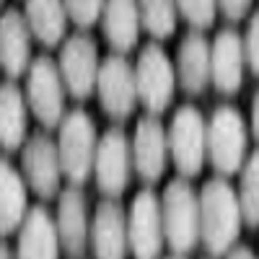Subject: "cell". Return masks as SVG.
<instances>
[{"mask_svg":"<svg viewBox=\"0 0 259 259\" xmlns=\"http://www.w3.org/2000/svg\"><path fill=\"white\" fill-rule=\"evenodd\" d=\"M94 259H124L127 256V218L119 202L106 200L96 207L91 223Z\"/></svg>","mask_w":259,"mask_h":259,"instance_id":"16","label":"cell"},{"mask_svg":"<svg viewBox=\"0 0 259 259\" xmlns=\"http://www.w3.org/2000/svg\"><path fill=\"white\" fill-rule=\"evenodd\" d=\"M130 171H133V145L119 127H112L104 133L96 145L94 158V174L96 184L106 197H122V192L130 184Z\"/></svg>","mask_w":259,"mask_h":259,"instance_id":"10","label":"cell"},{"mask_svg":"<svg viewBox=\"0 0 259 259\" xmlns=\"http://www.w3.org/2000/svg\"><path fill=\"white\" fill-rule=\"evenodd\" d=\"M163 233L177 254H187L200 241V194L182 177L168 182L161 197Z\"/></svg>","mask_w":259,"mask_h":259,"instance_id":"2","label":"cell"},{"mask_svg":"<svg viewBox=\"0 0 259 259\" xmlns=\"http://www.w3.org/2000/svg\"><path fill=\"white\" fill-rule=\"evenodd\" d=\"M251 133L259 140V91L254 94V101H251Z\"/></svg>","mask_w":259,"mask_h":259,"instance_id":"30","label":"cell"},{"mask_svg":"<svg viewBox=\"0 0 259 259\" xmlns=\"http://www.w3.org/2000/svg\"><path fill=\"white\" fill-rule=\"evenodd\" d=\"M166 140L171 150V161H174L179 174L184 179L200 177L207 158V124L200 109H194L189 104L179 106L174 119H171Z\"/></svg>","mask_w":259,"mask_h":259,"instance_id":"4","label":"cell"},{"mask_svg":"<svg viewBox=\"0 0 259 259\" xmlns=\"http://www.w3.org/2000/svg\"><path fill=\"white\" fill-rule=\"evenodd\" d=\"M0 259H13V254H11L8 244H3V241H0Z\"/></svg>","mask_w":259,"mask_h":259,"instance_id":"32","label":"cell"},{"mask_svg":"<svg viewBox=\"0 0 259 259\" xmlns=\"http://www.w3.org/2000/svg\"><path fill=\"white\" fill-rule=\"evenodd\" d=\"M101 29L117 52H130L138 45L140 34L138 0H106L101 11Z\"/></svg>","mask_w":259,"mask_h":259,"instance_id":"20","label":"cell"},{"mask_svg":"<svg viewBox=\"0 0 259 259\" xmlns=\"http://www.w3.org/2000/svg\"><path fill=\"white\" fill-rule=\"evenodd\" d=\"M239 194L226 179H210L200 192V239L212 256H223L233 249L241 231Z\"/></svg>","mask_w":259,"mask_h":259,"instance_id":"1","label":"cell"},{"mask_svg":"<svg viewBox=\"0 0 259 259\" xmlns=\"http://www.w3.org/2000/svg\"><path fill=\"white\" fill-rule=\"evenodd\" d=\"M177 68L158 45H148L135 65V91L138 101L150 114H161L174 99Z\"/></svg>","mask_w":259,"mask_h":259,"instance_id":"6","label":"cell"},{"mask_svg":"<svg viewBox=\"0 0 259 259\" xmlns=\"http://www.w3.org/2000/svg\"><path fill=\"white\" fill-rule=\"evenodd\" d=\"M29 197H26V179L13 163L0 158V236H8L21 228L26 218Z\"/></svg>","mask_w":259,"mask_h":259,"instance_id":"21","label":"cell"},{"mask_svg":"<svg viewBox=\"0 0 259 259\" xmlns=\"http://www.w3.org/2000/svg\"><path fill=\"white\" fill-rule=\"evenodd\" d=\"M177 11L197 31H202V29H207L215 21V13H218V0H177Z\"/></svg>","mask_w":259,"mask_h":259,"instance_id":"26","label":"cell"},{"mask_svg":"<svg viewBox=\"0 0 259 259\" xmlns=\"http://www.w3.org/2000/svg\"><path fill=\"white\" fill-rule=\"evenodd\" d=\"M177 80L189 96H200L210 83V41L200 31H189L177 55Z\"/></svg>","mask_w":259,"mask_h":259,"instance_id":"19","label":"cell"},{"mask_svg":"<svg viewBox=\"0 0 259 259\" xmlns=\"http://www.w3.org/2000/svg\"><path fill=\"white\" fill-rule=\"evenodd\" d=\"M106 0H65V11H68V18L75 26L89 29L101 18Z\"/></svg>","mask_w":259,"mask_h":259,"instance_id":"27","label":"cell"},{"mask_svg":"<svg viewBox=\"0 0 259 259\" xmlns=\"http://www.w3.org/2000/svg\"><path fill=\"white\" fill-rule=\"evenodd\" d=\"M239 207L246 226H259V150L249 156L241 171V187H239Z\"/></svg>","mask_w":259,"mask_h":259,"instance_id":"25","label":"cell"},{"mask_svg":"<svg viewBox=\"0 0 259 259\" xmlns=\"http://www.w3.org/2000/svg\"><path fill=\"white\" fill-rule=\"evenodd\" d=\"M96 94L101 109L112 119H124L135 112L138 91H135V68L122 55H109L99 65Z\"/></svg>","mask_w":259,"mask_h":259,"instance_id":"11","label":"cell"},{"mask_svg":"<svg viewBox=\"0 0 259 259\" xmlns=\"http://www.w3.org/2000/svg\"><path fill=\"white\" fill-rule=\"evenodd\" d=\"M96 124L83 109H73L60 122V138H57V153L62 163V174L73 184H83L94 174V158H96Z\"/></svg>","mask_w":259,"mask_h":259,"instance_id":"3","label":"cell"},{"mask_svg":"<svg viewBox=\"0 0 259 259\" xmlns=\"http://www.w3.org/2000/svg\"><path fill=\"white\" fill-rule=\"evenodd\" d=\"M207 156L223 177L236 174L246 158V122L233 106H218L207 122Z\"/></svg>","mask_w":259,"mask_h":259,"instance_id":"5","label":"cell"},{"mask_svg":"<svg viewBox=\"0 0 259 259\" xmlns=\"http://www.w3.org/2000/svg\"><path fill=\"white\" fill-rule=\"evenodd\" d=\"M168 259H184V256L182 254H174V256H168Z\"/></svg>","mask_w":259,"mask_h":259,"instance_id":"33","label":"cell"},{"mask_svg":"<svg viewBox=\"0 0 259 259\" xmlns=\"http://www.w3.org/2000/svg\"><path fill=\"white\" fill-rule=\"evenodd\" d=\"M21 166H24V179L31 187V192H36L41 200L57 197L62 163L57 153V143L47 133H36L26 140L24 153H21Z\"/></svg>","mask_w":259,"mask_h":259,"instance_id":"12","label":"cell"},{"mask_svg":"<svg viewBox=\"0 0 259 259\" xmlns=\"http://www.w3.org/2000/svg\"><path fill=\"white\" fill-rule=\"evenodd\" d=\"M244 39L236 29H223L210 47V80L221 94H236L244 83Z\"/></svg>","mask_w":259,"mask_h":259,"instance_id":"14","label":"cell"},{"mask_svg":"<svg viewBox=\"0 0 259 259\" xmlns=\"http://www.w3.org/2000/svg\"><path fill=\"white\" fill-rule=\"evenodd\" d=\"M26 104L41 127H57L65 117V83L52 57H36L26 75Z\"/></svg>","mask_w":259,"mask_h":259,"instance_id":"7","label":"cell"},{"mask_svg":"<svg viewBox=\"0 0 259 259\" xmlns=\"http://www.w3.org/2000/svg\"><path fill=\"white\" fill-rule=\"evenodd\" d=\"M244 55L254 75H259V11L251 16L249 29H246V39H244Z\"/></svg>","mask_w":259,"mask_h":259,"instance_id":"28","label":"cell"},{"mask_svg":"<svg viewBox=\"0 0 259 259\" xmlns=\"http://www.w3.org/2000/svg\"><path fill=\"white\" fill-rule=\"evenodd\" d=\"M0 6H3V0H0Z\"/></svg>","mask_w":259,"mask_h":259,"instance_id":"34","label":"cell"},{"mask_svg":"<svg viewBox=\"0 0 259 259\" xmlns=\"http://www.w3.org/2000/svg\"><path fill=\"white\" fill-rule=\"evenodd\" d=\"M218 8L228 21H241L251 8V0H218Z\"/></svg>","mask_w":259,"mask_h":259,"instance_id":"29","label":"cell"},{"mask_svg":"<svg viewBox=\"0 0 259 259\" xmlns=\"http://www.w3.org/2000/svg\"><path fill=\"white\" fill-rule=\"evenodd\" d=\"M163 212L156 192L140 189L127 215V244L135 259H158L163 251Z\"/></svg>","mask_w":259,"mask_h":259,"instance_id":"8","label":"cell"},{"mask_svg":"<svg viewBox=\"0 0 259 259\" xmlns=\"http://www.w3.org/2000/svg\"><path fill=\"white\" fill-rule=\"evenodd\" d=\"M31 65V29L18 8H8L0 16V68L11 78H18Z\"/></svg>","mask_w":259,"mask_h":259,"instance_id":"17","label":"cell"},{"mask_svg":"<svg viewBox=\"0 0 259 259\" xmlns=\"http://www.w3.org/2000/svg\"><path fill=\"white\" fill-rule=\"evenodd\" d=\"M99 50L89 34H73L65 39L60 52V75L73 99H89L96 91L99 78Z\"/></svg>","mask_w":259,"mask_h":259,"instance_id":"9","label":"cell"},{"mask_svg":"<svg viewBox=\"0 0 259 259\" xmlns=\"http://www.w3.org/2000/svg\"><path fill=\"white\" fill-rule=\"evenodd\" d=\"M24 18H26L31 34L45 47L60 45L65 31H68V11H65V0H26Z\"/></svg>","mask_w":259,"mask_h":259,"instance_id":"23","label":"cell"},{"mask_svg":"<svg viewBox=\"0 0 259 259\" xmlns=\"http://www.w3.org/2000/svg\"><path fill=\"white\" fill-rule=\"evenodd\" d=\"M26 96L16 83H0V148L3 150H18L26 143Z\"/></svg>","mask_w":259,"mask_h":259,"instance_id":"22","label":"cell"},{"mask_svg":"<svg viewBox=\"0 0 259 259\" xmlns=\"http://www.w3.org/2000/svg\"><path fill=\"white\" fill-rule=\"evenodd\" d=\"M140 26L156 39H166L177 31V0H138Z\"/></svg>","mask_w":259,"mask_h":259,"instance_id":"24","label":"cell"},{"mask_svg":"<svg viewBox=\"0 0 259 259\" xmlns=\"http://www.w3.org/2000/svg\"><path fill=\"white\" fill-rule=\"evenodd\" d=\"M57 233H60V246L68 254V259H85L89 254V210H85V197L80 189L70 187L60 194L57 202Z\"/></svg>","mask_w":259,"mask_h":259,"instance_id":"13","label":"cell"},{"mask_svg":"<svg viewBox=\"0 0 259 259\" xmlns=\"http://www.w3.org/2000/svg\"><path fill=\"white\" fill-rule=\"evenodd\" d=\"M228 259H256V256L249 246H236V249L228 251Z\"/></svg>","mask_w":259,"mask_h":259,"instance_id":"31","label":"cell"},{"mask_svg":"<svg viewBox=\"0 0 259 259\" xmlns=\"http://www.w3.org/2000/svg\"><path fill=\"white\" fill-rule=\"evenodd\" d=\"M168 156V140L163 133V124L156 117H143L138 122L135 138H133V166L143 182H158L166 171Z\"/></svg>","mask_w":259,"mask_h":259,"instance_id":"15","label":"cell"},{"mask_svg":"<svg viewBox=\"0 0 259 259\" xmlns=\"http://www.w3.org/2000/svg\"><path fill=\"white\" fill-rule=\"evenodd\" d=\"M60 249L55 218L41 205L31 207L21 223L16 259H60Z\"/></svg>","mask_w":259,"mask_h":259,"instance_id":"18","label":"cell"}]
</instances>
